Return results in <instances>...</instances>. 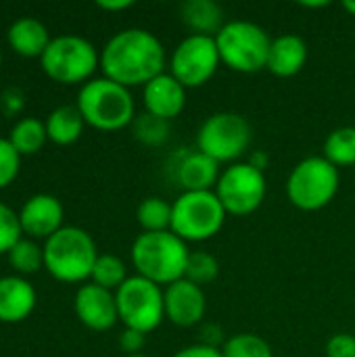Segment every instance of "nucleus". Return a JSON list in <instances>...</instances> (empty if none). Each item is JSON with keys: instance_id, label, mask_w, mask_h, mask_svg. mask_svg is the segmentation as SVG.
Listing matches in <instances>:
<instances>
[{"instance_id": "f257e3e1", "label": "nucleus", "mask_w": 355, "mask_h": 357, "mask_svg": "<svg viewBox=\"0 0 355 357\" xmlns=\"http://www.w3.org/2000/svg\"><path fill=\"white\" fill-rule=\"evenodd\" d=\"M165 48L155 33L140 27H130L115 33L100 52L105 77L132 88L146 86L165 69Z\"/></svg>"}, {"instance_id": "f03ea898", "label": "nucleus", "mask_w": 355, "mask_h": 357, "mask_svg": "<svg viewBox=\"0 0 355 357\" xmlns=\"http://www.w3.org/2000/svg\"><path fill=\"white\" fill-rule=\"evenodd\" d=\"M188 253L186 243L172 230L142 232L132 245V264L138 276L159 287H169L184 278Z\"/></svg>"}, {"instance_id": "7ed1b4c3", "label": "nucleus", "mask_w": 355, "mask_h": 357, "mask_svg": "<svg viewBox=\"0 0 355 357\" xmlns=\"http://www.w3.org/2000/svg\"><path fill=\"white\" fill-rule=\"evenodd\" d=\"M77 109L88 126L103 132H117L136 119L130 88L109 77L86 82L77 94Z\"/></svg>"}, {"instance_id": "20e7f679", "label": "nucleus", "mask_w": 355, "mask_h": 357, "mask_svg": "<svg viewBox=\"0 0 355 357\" xmlns=\"http://www.w3.org/2000/svg\"><path fill=\"white\" fill-rule=\"evenodd\" d=\"M96 259L94 238L77 226H63L44 243V268L61 282H84Z\"/></svg>"}, {"instance_id": "39448f33", "label": "nucleus", "mask_w": 355, "mask_h": 357, "mask_svg": "<svg viewBox=\"0 0 355 357\" xmlns=\"http://www.w3.org/2000/svg\"><path fill=\"white\" fill-rule=\"evenodd\" d=\"M222 63L239 73H257L268 67L270 33L251 21H228L216 36Z\"/></svg>"}, {"instance_id": "423d86ee", "label": "nucleus", "mask_w": 355, "mask_h": 357, "mask_svg": "<svg viewBox=\"0 0 355 357\" xmlns=\"http://www.w3.org/2000/svg\"><path fill=\"white\" fill-rule=\"evenodd\" d=\"M172 232L184 243H201L213 238L224 228L228 215L216 190L182 192L172 203Z\"/></svg>"}, {"instance_id": "0eeeda50", "label": "nucleus", "mask_w": 355, "mask_h": 357, "mask_svg": "<svg viewBox=\"0 0 355 357\" xmlns=\"http://www.w3.org/2000/svg\"><path fill=\"white\" fill-rule=\"evenodd\" d=\"M339 182V169L331 161L308 157L293 167L287 180V197L301 211H318L333 203Z\"/></svg>"}, {"instance_id": "6e6552de", "label": "nucleus", "mask_w": 355, "mask_h": 357, "mask_svg": "<svg viewBox=\"0 0 355 357\" xmlns=\"http://www.w3.org/2000/svg\"><path fill=\"white\" fill-rule=\"evenodd\" d=\"M40 63L50 79L59 84H82L90 82V75L100 65V54L86 38L65 33L50 40Z\"/></svg>"}, {"instance_id": "1a4fd4ad", "label": "nucleus", "mask_w": 355, "mask_h": 357, "mask_svg": "<svg viewBox=\"0 0 355 357\" xmlns=\"http://www.w3.org/2000/svg\"><path fill=\"white\" fill-rule=\"evenodd\" d=\"M253 138L249 119L234 111L209 115L197 132V151L218 163H230L243 157Z\"/></svg>"}, {"instance_id": "9d476101", "label": "nucleus", "mask_w": 355, "mask_h": 357, "mask_svg": "<svg viewBox=\"0 0 355 357\" xmlns=\"http://www.w3.org/2000/svg\"><path fill=\"white\" fill-rule=\"evenodd\" d=\"M115 301L119 320L126 328L149 335L159 328L165 318V301L161 287L138 274L130 276L115 291Z\"/></svg>"}, {"instance_id": "9b49d317", "label": "nucleus", "mask_w": 355, "mask_h": 357, "mask_svg": "<svg viewBox=\"0 0 355 357\" xmlns=\"http://www.w3.org/2000/svg\"><path fill=\"white\" fill-rule=\"evenodd\" d=\"M266 176L251 163H232L220 176L216 195L228 215L245 218L257 211L266 199Z\"/></svg>"}, {"instance_id": "f8f14e48", "label": "nucleus", "mask_w": 355, "mask_h": 357, "mask_svg": "<svg viewBox=\"0 0 355 357\" xmlns=\"http://www.w3.org/2000/svg\"><path fill=\"white\" fill-rule=\"evenodd\" d=\"M222 59L218 52L216 38L186 36L169 59V73L188 90L205 86L218 71Z\"/></svg>"}, {"instance_id": "ddd939ff", "label": "nucleus", "mask_w": 355, "mask_h": 357, "mask_svg": "<svg viewBox=\"0 0 355 357\" xmlns=\"http://www.w3.org/2000/svg\"><path fill=\"white\" fill-rule=\"evenodd\" d=\"M75 316L77 320L96 333H105L109 328H113L119 320V312H117V301H115V293L96 287L94 282L90 284H82L75 293Z\"/></svg>"}, {"instance_id": "4468645a", "label": "nucleus", "mask_w": 355, "mask_h": 357, "mask_svg": "<svg viewBox=\"0 0 355 357\" xmlns=\"http://www.w3.org/2000/svg\"><path fill=\"white\" fill-rule=\"evenodd\" d=\"M163 301H165V318H169L172 324L182 328L201 324L207 312V297L203 289L184 278L165 287Z\"/></svg>"}, {"instance_id": "2eb2a0df", "label": "nucleus", "mask_w": 355, "mask_h": 357, "mask_svg": "<svg viewBox=\"0 0 355 357\" xmlns=\"http://www.w3.org/2000/svg\"><path fill=\"white\" fill-rule=\"evenodd\" d=\"M63 205L52 195H33L25 201V205L19 211V222L23 234L31 238H50L54 232L63 228Z\"/></svg>"}, {"instance_id": "dca6fc26", "label": "nucleus", "mask_w": 355, "mask_h": 357, "mask_svg": "<svg viewBox=\"0 0 355 357\" xmlns=\"http://www.w3.org/2000/svg\"><path fill=\"white\" fill-rule=\"evenodd\" d=\"M142 98H144L146 113L172 121L186 107V88L172 73L163 71L161 75H157L144 86Z\"/></svg>"}, {"instance_id": "f3484780", "label": "nucleus", "mask_w": 355, "mask_h": 357, "mask_svg": "<svg viewBox=\"0 0 355 357\" xmlns=\"http://www.w3.org/2000/svg\"><path fill=\"white\" fill-rule=\"evenodd\" d=\"M36 307V289L21 276L0 278V322L19 324Z\"/></svg>"}, {"instance_id": "a211bd4d", "label": "nucleus", "mask_w": 355, "mask_h": 357, "mask_svg": "<svg viewBox=\"0 0 355 357\" xmlns=\"http://www.w3.org/2000/svg\"><path fill=\"white\" fill-rule=\"evenodd\" d=\"M308 63V44L297 33H285L272 38L268 54V71L276 77H293Z\"/></svg>"}, {"instance_id": "6ab92c4d", "label": "nucleus", "mask_w": 355, "mask_h": 357, "mask_svg": "<svg viewBox=\"0 0 355 357\" xmlns=\"http://www.w3.org/2000/svg\"><path fill=\"white\" fill-rule=\"evenodd\" d=\"M220 163L201 151L188 153L176 167V180L184 192H203L216 190L220 182Z\"/></svg>"}, {"instance_id": "aec40b11", "label": "nucleus", "mask_w": 355, "mask_h": 357, "mask_svg": "<svg viewBox=\"0 0 355 357\" xmlns=\"http://www.w3.org/2000/svg\"><path fill=\"white\" fill-rule=\"evenodd\" d=\"M6 40L19 56L33 59L44 54L52 38L48 36V29L42 21L33 17H21L10 23L6 31Z\"/></svg>"}, {"instance_id": "412c9836", "label": "nucleus", "mask_w": 355, "mask_h": 357, "mask_svg": "<svg viewBox=\"0 0 355 357\" xmlns=\"http://www.w3.org/2000/svg\"><path fill=\"white\" fill-rule=\"evenodd\" d=\"M180 17L192 36L216 38L226 25L224 8L213 0H186L180 6Z\"/></svg>"}, {"instance_id": "4be33fe9", "label": "nucleus", "mask_w": 355, "mask_h": 357, "mask_svg": "<svg viewBox=\"0 0 355 357\" xmlns=\"http://www.w3.org/2000/svg\"><path fill=\"white\" fill-rule=\"evenodd\" d=\"M84 126H86V121H84L77 105H63V107H56L48 115L46 134H48V140H52L54 144L67 146V144H73L82 136Z\"/></svg>"}, {"instance_id": "5701e85b", "label": "nucleus", "mask_w": 355, "mask_h": 357, "mask_svg": "<svg viewBox=\"0 0 355 357\" xmlns=\"http://www.w3.org/2000/svg\"><path fill=\"white\" fill-rule=\"evenodd\" d=\"M8 140L10 144L17 149V153L23 157V155H33L38 153L44 142L48 140V134H46V123L36 119V117H21L13 128H10V134H8Z\"/></svg>"}, {"instance_id": "b1692460", "label": "nucleus", "mask_w": 355, "mask_h": 357, "mask_svg": "<svg viewBox=\"0 0 355 357\" xmlns=\"http://www.w3.org/2000/svg\"><path fill=\"white\" fill-rule=\"evenodd\" d=\"M324 159L337 169L355 165V128L343 126L333 130L324 140Z\"/></svg>"}, {"instance_id": "393cba45", "label": "nucleus", "mask_w": 355, "mask_h": 357, "mask_svg": "<svg viewBox=\"0 0 355 357\" xmlns=\"http://www.w3.org/2000/svg\"><path fill=\"white\" fill-rule=\"evenodd\" d=\"M172 215H174V207L161 197H146L136 209V220L142 232L172 230Z\"/></svg>"}, {"instance_id": "a878e982", "label": "nucleus", "mask_w": 355, "mask_h": 357, "mask_svg": "<svg viewBox=\"0 0 355 357\" xmlns=\"http://www.w3.org/2000/svg\"><path fill=\"white\" fill-rule=\"evenodd\" d=\"M92 282L96 287H103L107 291H117L126 280H128V274H126V264L117 257V255H98L94 268H92Z\"/></svg>"}, {"instance_id": "bb28decb", "label": "nucleus", "mask_w": 355, "mask_h": 357, "mask_svg": "<svg viewBox=\"0 0 355 357\" xmlns=\"http://www.w3.org/2000/svg\"><path fill=\"white\" fill-rule=\"evenodd\" d=\"M218 276H220V261L211 253H207V251H190L188 253L184 280L203 289L205 284H211Z\"/></svg>"}, {"instance_id": "cd10ccee", "label": "nucleus", "mask_w": 355, "mask_h": 357, "mask_svg": "<svg viewBox=\"0 0 355 357\" xmlns=\"http://www.w3.org/2000/svg\"><path fill=\"white\" fill-rule=\"evenodd\" d=\"M224 357H274L270 343L253 333H241L230 337L222 345Z\"/></svg>"}, {"instance_id": "c85d7f7f", "label": "nucleus", "mask_w": 355, "mask_h": 357, "mask_svg": "<svg viewBox=\"0 0 355 357\" xmlns=\"http://www.w3.org/2000/svg\"><path fill=\"white\" fill-rule=\"evenodd\" d=\"M6 255L8 264L19 274H36L44 266V249H40L29 238H21Z\"/></svg>"}, {"instance_id": "c756f323", "label": "nucleus", "mask_w": 355, "mask_h": 357, "mask_svg": "<svg viewBox=\"0 0 355 357\" xmlns=\"http://www.w3.org/2000/svg\"><path fill=\"white\" fill-rule=\"evenodd\" d=\"M134 132H136V138L140 142L157 146V144L167 140L169 128H167L165 119H159L151 113H144V115H138L134 119Z\"/></svg>"}, {"instance_id": "7c9ffc66", "label": "nucleus", "mask_w": 355, "mask_h": 357, "mask_svg": "<svg viewBox=\"0 0 355 357\" xmlns=\"http://www.w3.org/2000/svg\"><path fill=\"white\" fill-rule=\"evenodd\" d=\"M21 222L19 213H15L8 205L0 203V255L8 253L21 241Z\"/></svg>"}, {"instance_id": "2f4dec72", "label": "nucleus", "mask_w": 355, "mask_h": 357, "mask_svg": "<svg viewBox=\"0 0 355 357\" xmlns=\"http://www.w3.org/2000/svg\"><path fill=\"white\" fill-rule=\"evenodd\" d=\"M21 167V155L10 144L8 138H0V190L10 186L19 174Z\"/></svg>"}, {"instance_id": "473e14b6", "label": "nucleus", "mask_w": 355, "mask_h": 357, "mask_svg": "<svg viewBox=\"0 0 355 357\" xmlns=\"http://www.w3.org/2000/svg\"><path fill=\"white\" fill-rule=\"evenodd\" d=\"M326 357H355V337L349 333H337L326 343Z\"/></svg>"}, {"instance_id": "72a5a7b5", "label": "nucleus", "mask_w": 355, "mask_h": 357, "mask_svg": "<svg viewBox=\"0 0 355 357\" xmlns=\"http://www.w3.org/2000/svg\"><path fill=\"white\" fill-rule=\"evenodd\" d=\"M144 343H146V335L144 333H138V331H132V328H126L121 333V337H119V347L128 356H140Z\"/></svg>"}, {"instance_id": "f704fd0d", "label": "nucleus", "mask_w": 355, "mask_h": 357, "mask_svg": "<svg viewBox=\"0 0 355 357\" xmlns=\"http://www.w3.org/2000/svg\"><path fill=\"white\" fill-rule=\"evenodd\" d=\"M174 357H224V356H222V349H216V347H209V345L197 343V345H190V347L180 349V351H178Z\"/></svg>"}, {"instance_id": "c9c22d12", "label": "nucleus", "mask_w": 355, "mask_h": 357, "mask_svg": "<svg viewBox=\"0 0 355 357\" xmlns=\"http://www.w3.org/2000/svg\"><path fill=\"white\" fill-rule=\"evenodd\" d=\"M96 6L103 8V10H111L113 13V10H126V8L134 6V2L132 0H98Z\"/></svg>"}, {"instance_id": "e433bc0d", "label": "nucleus", "mask_w": 355, "mask_h": 357, "mask_svg": "<svg viewBox=\"0 0 355 357\" xmlns=\"http://www.w3.org/2000/svg\"><path fill=\"white\" fill-rule=\"evenodd\" d=\"M268 161H270V159H268V155H266V153H262V151H255L249 163H251L253 167H257L259 172H264V169L268 167Z\"/></svg>"}, {"instance_id": "4c0bfd02", "label": "nucleus", "mask_w": 355, "mask_h": 357, "mask_svg": "<svg viewBox=\"0 0 355 357\" xmlns=\"http://www.w3.org/2000/svg\"><path fill=\"white\" fill-rule=\"evenodd\" d=\"M303 8H322V6H328V2L326 0H320V2H308V0H301L299 2Z\"/></svg>"}, {"instance_id": "58836bf2", "label": "nucleus", "mask_w": 355, "mask_h": 357, "mask_svg": "<svg viewBox=\"0 0 355 357\" xmlns=\"http://www.w3.org/2000/svg\"><path fill=\"white\" fill-rule=\"evenodd\" d=\"M343 8H345L349 15H354L355 17V0H347V2H343Z\"/></svg>"}, {"instance_id": "ea45409f", "label": "nucleus", "mask_w": 355, "mask_h": 357, "mask_svg": "<svg viewBox=\"0 0 355 357\" xmlns=\"http://www.w3.org/2000/svg\"><path fill=\"white\" fill-rule=\"evenodd\" d=\"M128 357H149V356H144V354H140V356H128Z\"/></svg>"}, {"instance_id": "a19ab883", "label": "nucleus", "mask_w": 355, "mask_h": 357, "mask_svg": "<svg viewBox=\"0 0 355 357\" xmlns=\"http://www.w3.org/2000/svg\"><path fill=\"white\" fill-rule=\"evenodd\" d=\"M0 65H2V50H0Z\"/></svg>"}]
</instances>
